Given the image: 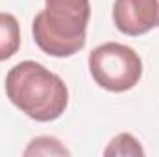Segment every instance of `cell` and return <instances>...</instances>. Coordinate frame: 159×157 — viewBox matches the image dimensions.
<instances>
[{
  "mask_svg": "<svg viewBox=\"0 0 159 157\" xmlns=\"http://www.w3.org/2000/svg\"><path fill=\"white\" fill-rule=\"evenodd\" d=\"M89 70L102 89L124 92L139 83L143 61L133 48L120 43H106L89 54Z\"/></svg>",
  "mask_w": 159,
  "mask_h": 157,
  "instance_id": "3",
  "label": "cell"
},
{
  "mask_svg": "<svg viewBox=\"0 0 159 157\" xmlns=\"http://www.w3.org/2000/svg\"><path fill=\"white\" fill-rule=\"evenodd\" d=\"M32 24L35 44L48 56L69 57L85 46V34L91 17L89 0H44Z\"/></svg>",
  "mask_w": 159,
  "mask_h": 157,
  "instance_id": "2",
  "label": "cell"
},
{
  "mask_svg": "<svg viewBox=\"0 0 159 157\" xmlns=\"http://www.w3.org/2000/svg\"><path fill=\"white\" fill-rule=\"evenodd\" d=\"M6 94L15 107L37 122L59 118L69 104L65 81L35 61H20L7 72Z\"/></svg>",
  "mask_w": 159,
  "mask_h": 157,
  "instance_id": "1",
  "label": "cell"
},
{
  "mask_svg": "<svg viewBox=\"0 0 159 157\" xmlns=\"http://www.w3.org/2000/svg\"><path fill=\"white\" fill-rule=\"evenodd\" d=\"M39 139L44 146H43V148H41V146H28L26 152H24L26 155H32V154H44V155H46V154H50V155H52V154H59V155H67V154H69V152L59 144L57 139H54V137H39Z\"/></svg>",
  "mask_w": 159,
  "mask_h": 157,
  "instance_id": "7",
  "label": "cell"
},
{
  "mask_svg": "<svg viewBox=\"0 0 159 157\" xmlns=\"http://www.w3.org/2000/svg\"><path fill=\"white\" fill-rule=\"evenodd\" d=\"M113 22L126 35H143L159 26V0H115Z\"/></svg>",
  "mask_w": 159,
  "mask_h": 157,
  "instance_id": "4",
  "label": "cell"
},
{
  "mask_svg": "<svg viewBox=\"0 0 159 157\" xmlns=\"http://www.w3.org/2000/svg\"><path fill=\"white\" fill-rule=\"evenodd\" d=\"M104 154H106V155H143L144 152H143L139 141H137L133 135H129V133H120V135H117V137L111 141V144L106 148Z\"/></svg>",
  "mask_w": 159,
  "mask_h": 157,
  "instance_id": "6",
  "label": "cell"
},
{
  "mask_svg": "<svg viewBox=\"0 0 159 157\" xmlns=\"http://www.w3.org/2000/svg\"><path fill=\"white\" fill-rule=\"evenodd\" d=\"M20 46V26L11 13H0V61L9 59Z\"/></svg>",
  "mask_w": 159,
  "mask_h": 157,
  "instance_id": "5",
  "label": "cell"
}]
</instances>
